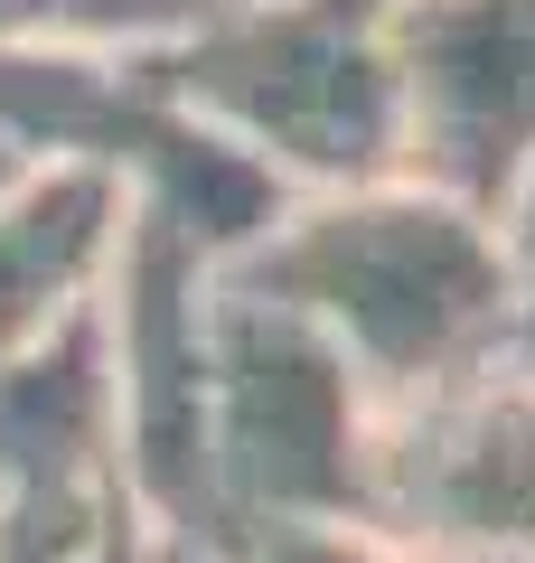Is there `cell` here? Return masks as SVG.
I'll return each mask as SVG.
<instances>
[{
	"label": "cell",
	"mask_w": 535,
	"mask_h": 563,
	"mask_svg": "<svg viewBox=\"0 0 535 563\" xmlns=\"http://www.w3.org/2000/svg\"><path fill=\"white\" fill-rule=\"evenodd\" d=\"M226 282L319 329L376 404L470 376L526 329V291L498 254L489 207H460L404 169L292 198L254 254L226 263Z\"/></svg>",
	"instance_id": "1"
},
{
	"label": "cell",
	"mask_w": 535,
	"mask_h": 563,
	"mask_svg": "<svg viewBox=\"0 0 535 563\" xmlns=\"http://www.w3.org/2000/svg\"><path fill=\"white\" fill-rule=\"evenodd\" d=\"M188 113L217 122L292 198L404 169L395 0H207L160 38Z\"/></svg>",
	"instance_id": "2"
},
{
	"label": "cell",
	"mask_w": 535,
	"mask_h": 563,
	"mask_svg": "<svg viewBox=\"0 0 535 563\" xmlns=\"http://www.w3.org/2000/svg\"><path fill=\"white\" fill-rule=\"evenodd\" d=\"M0 141L20 161H76L122 188V207L198 244L207 263H236L273 235L292 188L244 161L217 122L188 113L170 85L160 38H47L0 47Z\"/></svg>",
	"instance_id": "3"
},
{
	"label": "cell",
	"mask_w": 535,
	"mask_h": 563,
	"mask_svg": "<svg viewBox=\"0 0 535 563\" xmlns=\"http://www.w3.org/2000/svg\"><path fill=\"white\" fill-rule=\"evenodd\" d=\"M376 395L319 329L217 273V385H207V517H367ZM188 536V544H198Z\"/></svg>",
	"instance_id": "4"
},
{
	"label": "cell",
	"mask_w": 535,
	"mask_h": 563,
	"mask_svg": "<svg viewBox=\"0 0 535 563\" xmlns=\"http://www.w3.org/2000/svg\"><path fill=\"white\" fill-rule=\"evenodd\" d=\"M367 526L414 563H535V366L516 347L376 404Z\"/></svg>",
	"instance_id": "5"
},
{
	"label": "cell",
	"mask_w": 535,
	"mask_h": 563,
	"mask_svg": "<svg viewBox=\"0 0 535 563\" xmlns=\"http://www.w3.org/2000/svg\"><path fill=\"white\" fill-rule=\"evenodd\" d=\"M103 376H113L122 479L151 536L188 544L207 517V385H217V263L170 225H122L113 282L95 301Z\"/></svg>",
	"instance_id": "6"
},
{
	"label": "cell",
	"mask_w": 535,
	"mask_h": 563,
	"mask_svg": "<svg viewBox=\"0 0 535 563\" xmlns=\"http://www.w3.org/2000/svg\"><path fill=\"white\" fill-rule=\"evenodd\" d=\"M122 536H141V507L122 479L103 329L85 310L0 366V563H113Z\"/></svg>",
	"instance_id": "7"
},
{
	"label": "cell",
	"mask_w": 535,
	"mask_h": 563,
	"mask_svg": "<svg viewBox=\"0 0 535 563\" xmlns=\"http://www.w3.org/2000/svg\"><path fill=\"white\" fill-rule=\"evenodd\" d=\"M404 179L498 207L535 161V0H395Z\"/></svg>",
	"instance_id": "8"
},
{
	"label": "cell",
	"mask_w": 535,
	"mask_h": 563,
	"mask_svg": "<svg viewBox=\"0 0 535 563\" xmlns=\"http://www.w3.org/2000/svg\"><path fill=\"white\" fill-rule=\"evenodd\" d=\"M122 225H132L122 188L76 161H29L0 188V366L103 301Z\"/></svg>",
	"instance_id": "9"
},
{
	"label": "cell",
	"mask_w": 535,
	"mask_h": 563,
	"mask_svg": "<svg viewBox=\"0 0 535 563\" xmlns=\"http://www.w3.org/2000/svg\"><path fill=\"white\" fill-rule=\"evenodd\" d=\"M188 554H207V563H414L367 517H244V526L198 536Z\"/></svg>",
	"instance_id": "10"
},
{
	"label": "cell",
	"mask_w": 535,
	"mask_h": 563,
	"mask_svg": "<svg viewBox=\"0 0 535 563\" xmlns=\"http://www.w3.org/2000/svg\"><path fill=\"white\" fill-rule=\"evenodd\" d=\"M198 20V0H0V47L47 38H170Z\"/></svg>",
	"instance_id": "11"
},
{
	"label": "cell",
	"mask_w": 535,
	"mask_h": 563,
	"mask_svg": "<svg viewBox=\"0 0 535 563\" xmlns=\"http://www.w3.org/2000/svg\"><path fill=\"white\" fill-rule=\"evenodd\" d=\"M489 225H498V254H507V273H516V291H526V310H535V161L507 179V198L489 207Z\"/></svg>",
	"instance_id": "12"
},
{
	"label": "cell",
	"mask_w": 535,
	"mask_h": 563,
	"mask_svg": "<svg viewBox=\"0 0 535 563\" xmlns=\"http://www.w3.org/2000/svg\"><path fill=\"white\" fill-rule=\"evenodd\" d=\"M113 563H151V526H141V536H122V544H113Z\"/></svg>",
	"instance_id": "13"
},
{
	"label": "cell",
	"mask_w": 535,
	"mask_h": 563,
	"mask_svg": "<svg viewBox=\"0 0 535 563\" xmlns=\"http://www.w3.org/2000/svg\"><path fill=\"white\" fill-rule=\"evenodd\" d=\"M151 563H207V554H188V544H170V536H151Z\"/></svg>",
	"instance_id": "14"
},
{
	"label": "cell",
	"mask_w": 535,
	"mask_h": 563,
	"mask_svg": "<svg viewBox=\"0 0 535 563\" xmlns=\"http://www.w3.org/2000/svg\"><path fill=\"white\" fill-rule=\"evenodd\" d=\"M20 169H29V161H20V151H10V141H0V188H10V179H20Z\"/></svg>",
	"instance_id": "15"
},
{
	"label": "cell",
	"mask_w": 535,
	"mask_h": 563,
	"mask_svg": "<svg viewBox=\"0 0 535 563\" xmlns=\"http://www.w3.org/2000/svg\"><path fill=\"white\" fill-rule=\"evenodd\" d=\"M516 357H526V366H535V310H526V329H516Z\"/></svg>",
	"instance_id": "16"
},
{
	"label": "cell",
	"mask_w": 535,
	"mask_h": 563,
	"mask_svg": "<svg viewBox=\"0 0 535 563\" xmlns=\"http://www.w3.org/2000/svg\"><path fill=\"white\" fill-rule=\"evenodd\" d=\"M198 10H207V0H198Z\"/></svg>",
	"instance_id": "17"
}]
</instances>
